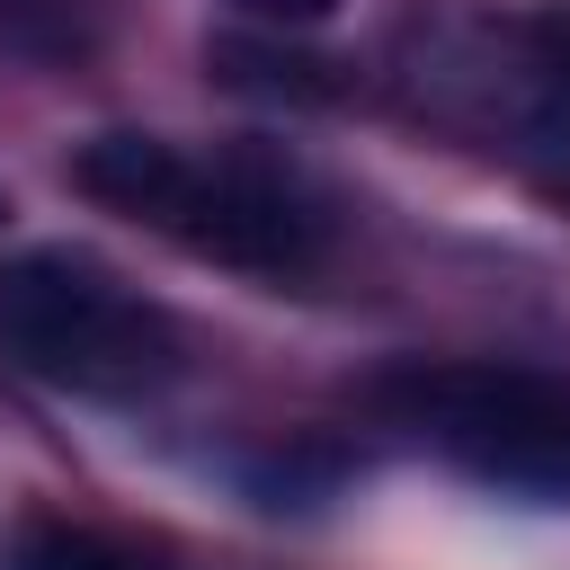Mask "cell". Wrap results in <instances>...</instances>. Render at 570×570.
I'll return each instance as SVG.
<instances>
[{
    "mask_svg": "<svg viewBox=\"0 0 570 570\" xmlns=\"http://www.w3.org/2000/svg\"><path fill=\"white\" fill-rule=\"evenodd\" d=\"M71 187L187 240L196 258L249 267V276H303L330 249L321 187L276 151H178L160 134H89L71 151Z\"/></svg>",
    "mask_w": 570,
    "mask_h": 570,
    "instance_id": "6da1fadb",
    "label": "cell"
},
{
    "mask_svg": "<svg viewBox=\"0 0 570 570\" xmlns=\"http://www.w3.org/2000/svg\"><path fill=\"white\" fill-rule=\"evenodd\" d=\"M0 347L36 383L89 392V401H142L178 374V321L134 276H116L71 240L18 249L0 267Z\"/></svg>",
    "mask_w": 570,
    "mask_h": 570,
    "instance_id": "7a4b0ae2",
    "label": "cell"
},
{
    "mask_svg": "<svg viewBox=\"0 0 570 570\" xmlns=\"http://www.w3.org/2000/svg\"><path fill=\"white\" fill-rule=\"evenodd\" d=\"M392 428L490 490L570 499V383L534 365H401L374 383Z\"/></svg>",
    "mask_w": 570,
    "mask_h": 570,
    "instance_id": "3957f363",
    "label": "cell"
},
{
    "mask_svg": "<svg viewBox=\"0 0 570 570\" xmlns=\"http://www.w3.org/2000/svg\"><path fill=\"white\" fill-rule=\"evenodd\" d=\"M9 570H160L142 543H116L98 525H62V517H36L18 543H9Z\"/></svg>",
    "mask_w": 570,
    "mask_h": 570,
    "instance_id": "277c9868",
    "label": "cell"
},
{
    "mask_svg": "<svg viewBox=\"0 0 570 570\" xmlns=\"http://www.w3.org/2000/svg\"><path fill=\"white\" fill-rule=\"evenodd\" d=\"M525 160L552 196H570V98H543L534 125H525Z\"/></svg>",
    "mask_w": 570,
    "mask_h": 570,
    "instance_id": "5b68a950",
    "label": "cell"
},
{
    "mask_svg": "<svg viewBox=\"0 0 570 570\" xmlns=\"http://www.w3.org/2000/svg\"><path fill=\"white\" fill-rule=\"evenodd\" d=\"M534 80H543V98H570V0H552L534 18Z\"/></svg>",
    "mask_w": 570,
    "mask_h": 570,
    "instance_id": "8992f818",
    "label": "cell"
},
{
    "mask_svg": "<svg viewBox=\"0 0 570 570\" xmlns=\"http://www.w3.org/2000/svg\"><path fill=\"white\" fill-rule=\"evenodd\" d=\"M249 18H276V27H312V18H330L338 0H240Z\"/></svg>",
    "mask_w": 570,
    "mask_h": 570,
    "instance_id": "52a82bcc",
    "label": "cell"
},
{
    "mask_svg": "<svg viewBox=\"0 0 570 570\" xmlns=\"http://www.w3.org/2000/svg\"><path fill=\"white\" fill-rule=\"evenodd\" d=\"M0 223H9V196H0Z\"/></svg>",
    "mask_w": 570,
    "mask_h": 570,
    "instance_id": "ba28073f",
    "label": "cell"
}]
</instances>
